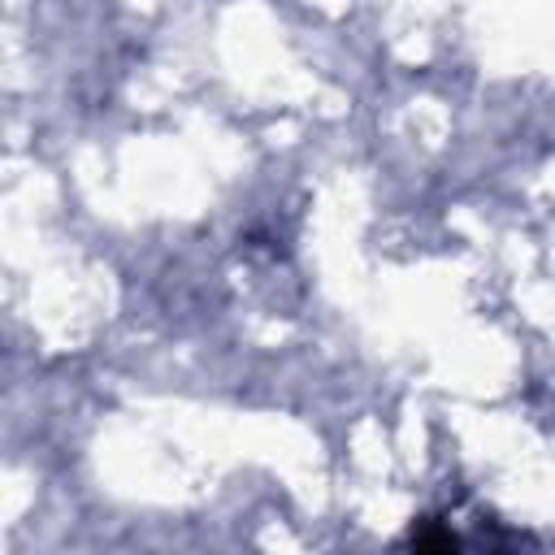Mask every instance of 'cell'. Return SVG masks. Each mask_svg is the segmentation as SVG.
<instances>
[{
  "mask_svg": "<svg viewBox=\"0 0 555 555\" xmlns=\"http://www.w3.org/2000/svg\"><path fill=\"white\" fill-rule=\"evenodd\" d=\"M408 546H416V551H451V546H460V538L447 525H438L434 516H425L421 525H412Z\"/></svg>",
  "mask_w": 555,
  "mask_h": 555,
  "instance_id": "6da1fadb",
  "label": "cell"
}]
</instances>
